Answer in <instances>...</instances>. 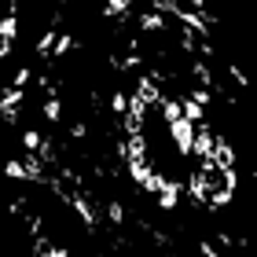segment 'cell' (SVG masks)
Wrapping results in <instances>:
<instances>
[{"label":"cell","mask_w":257,"mask_h":257,"mask_svg":"<svg viewBox=\"0 0 257 257\" xmlns=\"http://www.w3.org/2000/svg\"><path fill=\"white\" fill-rule=\"evenodd\" d=\"M213 147H217V136L209 133L206 125H198V128H195V144H191V155H198L202 162H209V158H213Z\"/></svg>","instance_id":"1"},{"label":"cell","mask_w":257,"mask_h":257,"mask_svg":"<svg viewBox=\"0 0 257 257\" xmlns=\"http://www.w3.org/2000/svg\"><path fill=\"white\" fill-rule=\"evenodd\" d=\"M169 133H173V144L180 147V155H191V144H195V125H191V121H177V125H169Z\"/></svg>","instance_id":"2"},{"label":"cell","mask_w":257,"mask_h":257,"mask_svg":"<svg viewBox=\"0 0 257 257\" xmlns=\"http://www.w3.org/2000/svg\"><path fill=\"white\" fill-rule=\"evenodd\" d=\"M136 99L144 103V107H155V103H162V92L155 81H147V77H140V85H136Z\"/></svg>","instance_id":"3"},{"label":"cell","mask_w":257,"mask_h":257,"mask_svg":"<svg viewBox=\"0 0 257 257\" xmlns=\"http://www.w3.org/2000/svg\"><path fill=\"white\" fill-rule=\"evenodd\" d=\"M162 118H166V125L184 121V103L180 99H162Z\"/></svg>","instance_id":"4"},{"label":"cell","mask_w":257,"mask_h":257,"mask_svg":"<svg viewBox=\"0 0 257 257\" xmlns=\"http://www.w3.org/2000/svg\"><path fill=\"white\" fill-rule=\"evenodd\" d=\"M177 198H180V184H166V188H162V198H158V202H162V209H173V206H177Z\"/></svg>","instance_id":"5"},{"label":"cell","mask_w":257,"mask_h":257,"mask_svg":"<svg viewBox=\"0 0 257 257\" xmlns=\"http://www.w3.org/2000/svg\"><path fill=\"white\" fill-rule=\"evenodd\" d=\"M15 33H19V19H15V15H4V19H0V37H4V41H15Z\"/></svg>","instance_id":"6"},{"label":"cell","mask_w":257,"mask_h":257,"mask_svg":"<svg viewBox=\"0 0 257 257\" xmlns=\"http://www.w3.org/2000/svg\"><path fill=\"white\" fill-rule=\"evenodd\" d=\"M180 103H184V121H191V125L202 121V107H198L195 99H180Z\"/></svg>","instance_id":"7"},{"label":"cell","mask_w":257,"mask_h":257,"mask_svg":"<svg viewBox=\"0 0 257 257\" xmlns=\"http://www.w3.org/2000/svg\"><path fill=\"white\" fill-rule=\"evenodd\" d=\"M59 114H63V103H59V99H48V103H44V118H48V121H59Z\"/></svg>","instance_id":"8"},{"label":"cell","mask_w":257,"mask_h":257,"mask_svg":"<svg viewBox=\"0 0 257 257\" xmlns=\"http://www.w3.org/2000/svg\"><path fill=\"white\" fill-rule=\"evenodd\" d=\"M4 177H11V180H22V177H26L22 162H4Z\"/></svg>","instance_id":"9"},{"label":"cell","mask_w":257,"mask_h":257,"mask_svg":"<svg viewBox=\"0 0 257 257\" xmlns=\"http://www.w3.org/2000/svg\"><path fill=\"white\" fill-rule=\"evenodd\" d=\"M140 26H144V30H162L166 19H162V15H140Z\"/></svg>","instance_id":"10"},{"label":"cell","mask_w":257,"mask_h":257,"mask_svg":"<svg viewBox=\"0 0 257 257\" xmlns=\"http://www.w3.org/2000/svg\"><path fill=\"white\" fill-rule=\"evenodd\" d=\"M22 147H26V151H37V147H41V133H33V128H30V133H22Z\"/></svg>","instance_id":"11"},{"label":"cell","mask_w":257,"mask_h":257,"mask_svg":"<svg viewBox=\"0 0 257 257\" xmlns=\"http://www.w3.org/2000/svg\"><path fill=\"white\" fill-rule=\"evenodd\" d=\"M107 217L114 220V224H121V220H125V206H121V202H110V206H107Z\"/></svg>","instance_id":"12"},{"label":"cell","mask_w":257,"mask_h":257,"mask_svg":"<svg viewBox=\"0 0 257 257\" xmlns=\"http://www.w3.org/2000/svg\"><path fill=\"white\" fill-rule=\"evenodd\" d=\"M114 110H118V114L128 110V96H125V92H114Z\"/></svg>","instance_id":"13"},{"label":"cell","mask_w":257,"mask_h":257,"mask_svg":"<svg viewBox=\"0 0 257 257\" xmlns=\"http://www.w3.org/2000/svg\"><path fill=\"white\" fill-rule=\"evenodd\" d=\"M11 81H15V88L22 92V85L30 81V70H26V66H22V70H15V77H11Z\"/></svg>","instance_id":"14"},{"label":"cell","mask_w":257,"mask_h":257,"mask_svg":"<svg viewBox=\"0 0 257 257\" xmlns=\"http://www.w3.org/2000/svg\"><path fill=\"white\" fill-rule=\"evenodd\" d=\"M8 52H11V41H4V37H0V59H4Z\"/></svg>","instance_id":"15"}]
</instances>
